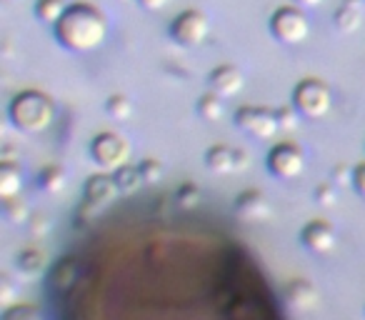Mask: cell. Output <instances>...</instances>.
I'll use <instances>...</instances> for the list:
<instances>
[{
	"instance_id": "6da1fadb",
	"label": "cell",
	"mask_w": 365,
	"mask_h": 320,
	"mask_svg": "<svg viewBox=\"0 0 365 320\" xmlns=\"http://www.w3.org/2000/svg\"><path fill=\"white\" fill-rule=\"evenodd\" d=\"M108 23L103 13L86 3L68 6L63 18L56 23V38L71 53H91L106 41Z\"/></svg>"
},
{
	"instance_id": "7a4b0ae2",
	"label": "cell",
	"mask_w": 365,
	"mask_h": 320,
	"mask_svg": "<svg viewBox=\"0 0 365 320\" xmlns=\"http://www.w3.org/2000/svg\"><path fill=\"white\" fill-rule=\"evenodd\" d=\"M56 118L53 100L41 91H23L11 103V120L23 133H43Z\"/></svg>"
},
{
	"instance_id": "3957f363",
	"label": "cell",
	"mask_w": 365,
	"mask_h": 320,
	"mask_svg": "<svg viewBox=\"0 0 365 320\" xmlns=\"http://www.w3.org/2000/svg\"><path fill=\"white\" fill-rule=\"evenodd\" d=\"M293 105L298 108V113L305 120H320L323 115H328L330 105H333V93L323 81H300L293 91Z\"/></svg>"
},
{
	"instance_id": "277c9868",
	"label": "cell",
	"mask_w": 365,
	"mask_h": 320,
	"mask_svg": "<svg viewBox=\"0 0 365 320\" xmlns=\"http://www.w3.org/2000/svg\"><path fill=\"white\" fill-rule=\"evenodd\" d=\"M270 33H273L275 41L285 43V46H300L303 41H308L310 23L300 8L283 6L270 18Z\"/></svg>"
},
{
	"instance_id": "5b68a950",
	"label": "cell",
	"mask_w": 365,
	"mask_h": 320,
	"mask_svg": "<svg viewBox=\"0 0 365 320\" xmlns=\"http://www.w3.org/2000/svg\"><path fill=\"white\" fill-rule=\"evenodd\" d=\"M130 153H133V148H130V143H128V138H123L120 133H113V130L101 133L91 145L93 160H96L103 170H110V173H115L120 165H125L128 160H130Z\"/></svg>"
},
{
	"instance_id": "8992f818",
	"label": "cell",
	"mask_w": 365,
	"mask_h": 320,
	"mask_svg": "<svg viewBox=\"0 0 365 320\" xmlns=\"http://www.w3.org/2000/svg\"><path fill=\"white\" fill-rule=\"evenodd\" d=\"M208 33H210V23L200 11L180 13L170 26L173 41L182 48H198L208 38Z\"/></svg>"
},
{
	"instance_id": "52a82bcc",
	"label": "cell",
	"mask_w": 365,
	"mask_h": 320,
	"mask_svg": "<svg viewBox=\"0 0 365 320\" xmlns=\"http://www.w3.org/2000/svg\"><path fill=\"white\" fill-rule=\"evenodd\" d=\"M235 125L243 133H248L250 138H258V140H268V138H273L275 133L280 130L275 110L255 108V105L240 108V110L235 113Z\"/></svg>"
},
{
	"instance_id": "ba28073f",
	"label": "cell",
	"mask_w": 365,
	"mask_h": 320,
	"mask_svg": "<svg viewBox=\"0 0 365 320\" xmlns=\"http://www.w3.org/2000/svg\"><path fill=\"white\" fill-rule=\"evenodd\" d=\"M305 168V155L300 148L290 145V143H280L270 150L268 155V170L275 175V178L283 180H293L303 173Z\"/></svg>"
},
{
	"instance_id": "9c48e42d",
	"label": "cell",
	"mask_w": 365,
	"mask_h": 320,
	"mask_svg": "<svg viewBox=\"0 0 365 320\" xmlns=\"http://www.w3.org/2000/svg\"><path fill=\"white\" fill-rule=\"evenodd\" d=\"M283 300H285V308L290 313H308L313 310L315 305L320 303V293L310 280H293V283L285 285L283 290Z\"/></svg>"
},
{
	"instance_id": "30bf717a",
	"label": "cell",
	"mask_w": 365,
	"mask_h": 320,
	"mask_svg": "<svg viewBox=\"0 0 365 320\" xmlns=\"http://www.w3.org/2000/svg\"><path fill=\"white\" fill-rule=\"evenodd\" d=\"M300 243L313 255H325L335 248L338 235H335V230L330 228L325 220H310V223L300 230Z\"/></svg>"
},
{
	"instance_id": "8fae6325",
	"label": "cell",
	"mask_w": 365,
	"mask_h": 320,
	"mask_svg": "<svg viewBox=\"0 0 365 320\" xmlns=\"http://www.w3.org/2000/svg\"><path fill=\"white\" fill-rule=\"evenodd\" d=\"M235 215H238L243 223H263L270 215V203L260 190H243L235 200Z\"/></svg>"
},
{
	"instance_id": "7c38bea8",
	"label": "cell",
	"mask_w": 365,
	"mask_h": 320,
	"mask_svg": "<svg viewBox=\"0 0 365 320\" xmlns=\"http://www.w3.org/2000/svg\"><path fill=\"white\" fill-rule=\"evenodd\" d=\"M118 193H120V188L115 183V175H91L86 183V190H83L86 203L96 205V208L110 205L118 198Z\"/></svg>"
},
{
	"instance_id": "4fadbf2b",
	"label": "cell",
	"mask_w": 365,
	"mask_h": 320,
	"mask_svg": "<svg viewBox=\"0 0 365 320\" xmlns=\"http://www.w3.org/2000/svg\"><path fill=\"white\" fill-rule=\"evenodd\" d=\"M243 86H245V78L235 66H220L210 73V88H213L220 98L238 96V93L243 91Z\"/></svg>"
},
{
	"instance_id": "5bb4252c",
	"label": "cell",
	"mask_w": 365,
	"mask_h": 320,
	"mask_svg": "<svg viewBox=\"0 0 365 320\" xmlns=\"http://www.w3.org/2000/svg\"><path fill=\"white\" fill-rule=\"evenodd\" d=\"M205 165L215 175H230L238 170V150L228 145H213L205 153Z\"/></svg>"
},
{
	"instance_id": "9a60e30c",
	"label": "cell",
	"mask_w": 365,
	"mask_h": 320,
	"mask_svg": "<svg viewBox=\"0 0 365 320\" xmlns=\"http://www.w3.org/2000/svg\"><path fill=\"white\" fill-rule=\"evenodd\" d=\"M360 26H363V6L358 0H345L335 11V28L343 33H355Z\"/></svg>"
},
{
	"instance_id": "2e32d148",
	"label": "cell",
	"mask_w": 365,
	"mask_h": 320,
	"mask_svg": "<svg viewBox=\"0 0 365 320\" xmlns=\"http://www.w3.org/2000/svg\"><path fill=\"white\" fill-rule=\"evenodd\" d=\"M78 280V263L73 258H66L53 268L51 273V288L56 293H68Z\"/></svg>"
},
{
	"instance_id": "e0dca14e",
	"label": "cell",
	"mask_w": 365,
	"mask_h": 320,
	"mask_svg": "<svg viewBox=\"0 0 365 320\" xmlns=\"http://www.w3.org/2000/svg\"><path fill=\"white\" fill-rule=\"evenodd\" d=\"M23 190V170L18 165H13L11 160L0 165V195L6 198H16Z\"/></svg>"
},
{
	"instance_id": "ac0fdd59",
	"label": "cell",
	"mask_w": 365,
	"mask_h": 320,
	"mask_svg": "<svg viewBox=\"0 0 365 320\" xmlns=\"http://www.w3.org/2000/svg\"><path fill=\"white\" fill-rule=\"evenodd\" d=\"M66 183H68L66 170L58 168V165H48V168H43L38 173V188L51 195H58L61 190H66Z\"/></svg>"
},
{
	"instance_id": "d6986e66",
	"label": "cell",
	"mask_w": 365,
	"mask_h": 320,
	"mask_svg": "<svg viewBox=\"0 0 365 320\" xmlns=\"http://www.w3.org/2000/svg\"><path fill=\"white\" fill-rule=\"evenodd\" d=\"M16 265H18V270L26 275V278H38V275L46 270V255H43L41 250H36V248H28V250H23V253L18 255Z\"/></svg>"
},
{
	"instance_id": "ffe728a7",
	"label": "cell",
	"mask_w": 365,
	"mask_h": 320,
	"mask_svg": "<svg viewBox=\"0 0 365 320\" xmlns=\"http://www.w3.org/2000/svg\"><path fill=\"white\" fill-rule=\"evenodd\" d=\"M113 175H115V183H118V188H120V193H135V190H140V185L145 183V178H143V173H140V165L125 163Z\"/></svg>"
},
{
	"instance_id": "44dd1931",
	"label": "cell",
	"mask_w": 365,
	"mask_h": 320,
	"mask_svg": "<svg viewBox=\"0 0 365 320\" xmlns=\"http://www.w3.org/2000/svg\"><path fill=\"white\" fill-rule=\"evenodd\" d=\"M195 110H198V115L203 118L205 123H218L220 118H223L225 108H223V100H220L218 93H205V96L198 98V105H195Z\"/></svg>"
},
{
	"instance_id": "7402d4cb",
	"label": "cell",
	"mask_w": 365,
	"mask_h": 320,
	"mask_svg": "<svg viewBox=\"0 0 365 320\" xmlns=\"http://www.w3.org/2000/svg\"><path fill=\"white\" fill-rule=\"evenodd\" d=\"M66 3L63 0H36V16L38 21L48 23V26H56L58 21L66 13Z\"/></svg>"
},
{
	"instance_id": "603a6c76",
	"label": "cell",
	"mask_w": 365,
	"mask_h": 320,
	"mask_svg": "<svg viewBox=\"0 0 365 320\" xmlns=\"http://www.w3.org/2000/svg\"><path fill=\"white\" fill-rule=\"evenodd\" d=\"M3 218L8 220L11 225H21V223H28L31 220V210L23 200L18 198H6L3 203Z\"/></svg>"
},
{
	"instance_id": "cb8c5ba5",
	"label": "cell",
	"mask_w": 365,
	"mask_h": 320,
	"mask_svg": "<svg viewBox=\"0 0 365 320\" xmlns=\"http://www.w3.org/2000/svg\"><path fill=\"white\" fill-rule=\"evenodd\" d=\"M106 113L113 118V120L123 123V120H128V118L133 115V103L128 100L125 96H110V98H108V103H106Z\"/></svg>"
},
{
	"instance_id": "d4e9b609",
	"label": "cell",
	"mask_w": 365,
	"mask_h": 320,
	"mask_svg": "<svg viewBox=\"0 0 365 320\" xmlns=\"http://www.w3.org/2000/svg\"><path fill=\"white\" fill-rule=\"evenodd\" d=\"M3 320H41V308H36V305H8Z\"/></svg>"
},
{
	"instance_id": "484cf974",
	"label": "cell",
	"mask_w": 365,
	"mask_h": 320,
	"mask_svg": "<svg viewBox=\"0 0 365 320\" xmlns=\"http://www.w3.org/2000/svg\"><path fill=\"white\" fill-rule=\"evenodd\" d=\"M275 115H278V125H280V130H295L298 128V123H300V113H298V108H280V110H275Z\"/></svg>"
},
{
	"instance_id": "4316f807",
	"label": "cell",
	"mask_w": 365,
	"mask_h": 320,
	"mask_svg": "<svg viewBox=\"0 0 365 320\" xmlns=\"http://www.w3.org/2000/svg\"><path fill=\"white\" fill-rule=\"evenodd\" d=\"M338 185L335 183H328V185H318L315 188V203L323 205V208H333L338 203Z\"/></svg>"
},
{
	"instance_id": "83f0119b",
	"label": "cell",
	"mask_w": 365,
	"mask_h": 320,
	"mask_svg": "<svg viewBox=\"0 0 365 320\" xmlns=\"http://www.w3.org/2000/svg\"><path fill=\"white\" fill-rule=\"evenodd\" d=\"M140 173H143V178H145V183L155 185L163 180V165L158 163V160H153V158H148V160L140 163Z\"/></svg>"
},
{
	"instance_id": "f1b7e54d",
	"label": "cell",
	"mask_w": 365,
	"mask_h": 320,
	"mask_svg": "<svg viewBox=\"0 0 365 320\" xmlns=\"http://www.w3.org/2000/svg\"><path fill=\"white\" fill-rule=\"evenodd\" d=\"M178 203H180V208H195L200 203V190L195 185H182L178 190Z\"/></svg>"
},
{
	"instance_id": "f546056e",
	"label": "cell",
	"mask_w": 365,
	"mask_h": 320,
	"mask_svg": "<svg viewBox=\"0 0 365 320\" xmlns=\"http://www.w3.org/2000/svg\"><path fill=\"white\" fill-rule=\"evenodd\" d=\"M353 175H355V168H348V165H335L330 180H333L335 185H340V188H345V185H353Z\"/></svg>"
},
{
	"instance_id": "4dcf8cb0",
	"label": "cell",
	"mask_w": 365,
	"mask_h": 320,
	"mask_svg": "<svg viewBox=\"0 0 365 320\" xmlns=\"http://www.w3.org/2000/svg\"><path fill=\"white\" fill-rule=\"evenodd\" d=\"M16 300V288L8 278H0V305H13Z\"/></svg>"
},
{
	"instance_id": "1f68e13d",
	"label": "cell",
	"mask_w": 365,
	"mask_h": 320,
	"mask_svg": "<svg viewBox=\"0 0 365 320\" xmlns=\"http://www.w3.org/2000/svg\"><path fill=\"white\" fill-rule=\"evenodd\" d=\"M353 188L358 190V195L365 198V163L355 168V175H353Z\"/></svg>"
},
{
	"instance_id": "d6a6232c",
	"label": "cell",
	"mask_w": 365,
	"mask_h": 320,
	"mask_svg": "<svg viewBox=\"0 0 365 320\" xmlns=\"http://www.w3.org/2000/svg\"><path fill=\"white\" fill-rule=\"evenodd\" d=\"M138 3H140V6L145 8V11L158 13V11H163V8H165L168 3H170V0H138Z\"/></svg>"
},
{
	"instance_id": "836d02e7",
	"label": "cell",
	"mask_w": 365,
	"mask_h": 320,
	"mask_svg": "<svg viewBox=\"0 0 365 320\" xmlns=\"http://www.w3.org/2000/svg\"><path fill=\"white\" fill-rule=\"evenodd\" d=\"M28 223H31L33 233H46V230H48V218H46V215H36V218L28 220Z\"/></svg>"
},
{
	"instance_id": "e575fe53",
	"label": "cell",
	"mask_w": 365,
	"mask_h": 320,
	"mask_svg": "<svg viewBox=\"0 0 365 320\" xmlns=\"http://www.w3.org/2000/svg\"><path fill=\"white\" fill-rule=\"evenodd\" d=\"M323 0H295V6H300V8H318Z\"/></svg>"
}]
</instances>
